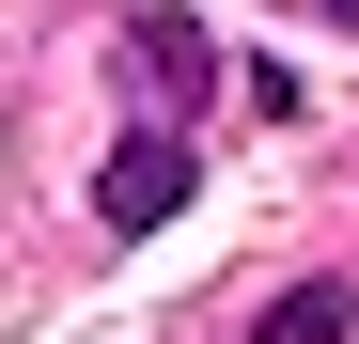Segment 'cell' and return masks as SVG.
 Masks as SVG:
<instances>
[{"mask_svg": "<svg viewBox=\"0 0 359 344\" xmlns=\"http://www.w3.org/2000/svg\"><path fill=\"white\" fill-rule=\"evenodd\" d=\"M188 188H203V157L172 141V126H141V141H109V172H94L109 235H156V219H188Z\"/></svg>", "mask_w": 359, "mask_h": 344, "instance_id": "obj_1", "label": "cell"}, {"mask_svg": "<svg viewBox=\"0 0 359 344\" xmlns=\"http://www.w3.org/2000/svg\"><path fill=\"white\" fill-rule=\"evenodd\" d=\"M126 63H141V94H156V110H188V94H203V32L156 0V16H126Z\"/></svg>", "mask_w": 359, "mask_h": 344, "instance_id": "obj_2", "label": "cell"}, {"mask_svg": "<svg viewBox=\"0 0 359 344\" xmlns=\"http://www.w3.org/2000/svg\"><path fill=\"white\" fill-rule=\"evenodd\" d=\"M344 329H359V282H297V298H266L250 344H344Z\"/></svg>", "mask_w": 359, "mask_h": 344, "instance_id": "obj_3", "label": "cell"}, {"mask_svg": "<svg viewBox=\"0 0 359 344\" xmlns=\"http://www.w3.org/2000/svg\"><path fill=\"white\" fill-rule=\"evenodd\" d=\"M328 32H359V0H328Z\"/></svg>", "mask_w": 359, "mask_h": 344, "instance_id": "obj_4", "label": "cell"}]
</instances>
